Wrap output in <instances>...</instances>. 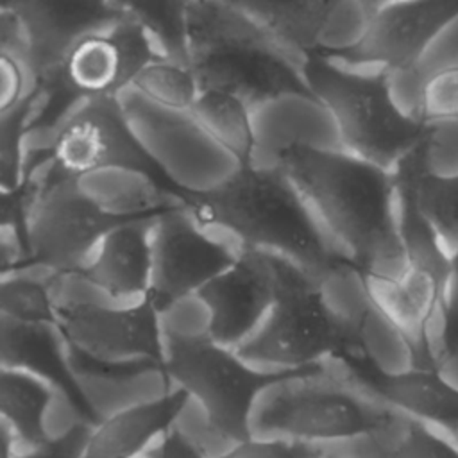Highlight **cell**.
Here are the masks:
<instances>
[{
    "mask_svg": "<svg viewBox=\"0 0 458 458\" xmlns=\"http://www.w3.org/2000/svg\"><path fill=\"white\" fill-rule=\"evenodd\" d=\"M376 458H458V447L431 426L397 413V417L369 437Z\"/></svg>",
    "mask_w": 458,
    "mask_h": 458,
    "instance_id": "cell-26",
    "label": "cell"
},
{
    "mask_svg": "<svg viewBox=\"0 0 458 458\" xmlns=\"http://www.w3.org/2000/svg\"><path fill=\"white\" fill-rule=\"evenodd\" d=\"M39 104V88L30 84L23 100L0 116V190H18L27 181L23 141Z\"/></svg>",
    "mask_w": 458,
    "mask_h": 458,
    "instance_id": "cell-27",
    "label": "cell"
},
{
    "mask_svg": "<svg viewBox=\"0 0 458 458\" xmlns=\"http://www.w3.org/2000/svg\"><path fill=\"white\" fill-rule=\"evenodd\" d=\"M20 258H21V254H20L18 243L13 245L0 238V276L16 274Z\"/></svg>",
    "mask_w": 458,
    "mask_h": 458,
    "instance_id": "cell-38",
    "label": "cell"
},
{
    "mask_svg": "<svg viewBox=\"0 0 458 458\" xmlns=\"http://www.w3.org/2000/svg\"><path fill=\"white\" fill-rule=\"evenodd\" d=\"M274 39L292 54L306 59L322 45V30L340 2L292 0V2H238Z\"/></svg>",
    "mask_w": 458,
    "mask_h": 458,
    "instance_id": "cell-21",
    "label": "cell"
},
{
    "mask_svg": "<svg viewBox=\"0 0 458 458\" xmlns=\"http://www.w3.org/2000/svg\"><path fill=\"white\" fill-rule=\"evenodd\" d=\"M159 215L113 229L79 276L113 299H143L150 286L152 225Z\"/></svg>",
    "mask_w": 458,
    "mask_h": 458,
    "instance_id": "cell-19",
    "label": "cell"
},
{
    "mask_svg": "<svg viewBox=\"0 0 458 458\" xmlns=\"http://www.w3.org/2000/svg\"><path fill=\"white\" fill-rule=\"evenodd\" d=\"M320 458H340V456H336V454H331V453H324Z\"/></svg>",
    "mask_w": 458,
    "mask_h": 458,
    "instance_id": "cell-40",
    "label": "cell"
},
{
    "mask_svg": "<svg viewBox=\"0 0 458 458\" xmlns=\"http://www.w3.org/2000/svg\"><path fill=\"white\" fill-rule=\"evenodd\" d=\"M267 254L272 279V304L259 327L236 349L250 365L301 369L326 365L347 356L369 354L365 320L372 308L344 317L329 308L322 281L295 263Z\"/></svg>",
    "mask_w": 458,
    "mask_h": 458,
    "instance_id": "cell-4",
    "label": "cell"
},
{
    "mask_svg": "<svg viewBox=\"0 0 458 458\" xmlns=\"http://www.w3.org/2000/svg\"><path fill=\"white\" fill-rule=\"evenodd\" d=\"M277 166L301 191L358 277H399L406 268L392 170L345 150L293 141Z\"/></svg>",
    "mask_w": 458,
    "mask_h": 458,
    "instance_id": "cell-1",
    "label": "cell"
},
{
    "mask_svg": "<svg viewBox=\"0 0 458 458\" xmlns=\"http://www.w3.org/2000/svg\"><path fill=\"white\" fill-rule=\"evenodd\" d=\"M125 13L147 34L165 61L190 66L186 2H129Z\"/></svg>",
    "mask_w": 458,
    "mask_h": 458,
    "instance_id": "cell-25",
    "label": "cell"
},
{
    "mask_svg": "<svg viewBox=\"0 0 458 458\" xmlns=\"http://www.w3.org/2000/svg\"><path fill=\"white\" fill-rule=\"evenodd\" d=\"M13 444H14V431L5 420L0 419V458H14Z\"/></svg>",
    "mask_w": 458,
    "mask_h": 458,
    "instance_id": "cell-39",
    "label": "cell"
},
{
    "mask_svg": "<svg viewBox=\"0 0 458 458\" xmlns=\"http://www.w3.org/2000/svg\"><path fill=\"white\" fill-rule=\"evenodd\" d=\"M190 70L200 91L233 97L250 111L283 97L313 102L299 55L274 39L238 2H186Z\"/></svg>",
    "mask_w": 458,
    "mask_h": 458,
    "instance_id": "cell-3",
    "label": "cell"
},
{
    "mask_svg": "<svg viewBox=\"0 0 458 458\" xmlns=\"http://www.w3.org/2000/svg\"><path fill=\"white\" fill-rule=\"evenodd\" d=\"M340 376L394 411L445 429L458 431V388L444 379L438 369L410 367L388 372L369 354L336 361Z\"/></svg>",
    "mask_w": 458,
    "mask_h": 458,
    "instance_id": "cell-15",
    "label": "cell"
},
{
    "mask_svg": "<svg viewBox=\"0 0 458 458\" xmlns=\"http://www.w3.org/2000/svg\"><path fill=\"white\" fill-rule=\"evenodd\" d=\"M367 304L379 311L404 342L410 367L438 369L429 338L433 317L442 315L445 292L428 274L404 268L399 277H358Z\"/></svg>",
    "mask_w": 458,
    "mask_h": 458,
    "instance_id": "cell-17",
    "label": "cell"
},
{
    "mask_svg": "<svg viewBox=\"0 0 458 458\" xmlns=\"http://www.w3.org/2000/svg\"><path fill=\"white\" fill-rule=\"evenodd\" d=\"M197 297L208 311L206 335L236 351L259 327L272 304L267 254L240 247L236 261L211 279Z\"/></svg>",
    "mask_w": 458,
    "mask_h": 458,
    "instance_id": "cell-16",
    "label": "cell"
},
{
    "mask_svg": "<svg viewBox=\"0 0 458 458\" xmlns=\"http://www.w3.org/2000/svg\"><path fill=\"white\" fill-rule=\"evenodd\" d=\"M238 252L208 236L182 208L166 209L152 225V270L147 299L157 313L197 295L211 279L227 270Z\"/></svg>",
    "mask_w": 458,
    "mask_h": 458,
    "instance_id": "cell-13",
    "label": "cell"
},
{
    "mask_svg": "<svg viewBox=\"0 0 458 458\" xmlns=\"http://www.w3.org/2000/svg\"><path fill=\"white\" fill-rule=\"evenodd\" d=\"M91 426L79 420L73 426H70L64 433L50 437V440L45 442L43 445L29 449L27 453L16 458H81L86 442L91 435Z\"/></svg>",
    "mask_w": 458,
    "mask_h": 458,
    "instance_id": "cell-34",
    "label": "cell"
},
{
    "mask_svg": "<svg viewBox=\"0 0 458 458\" xmlns=\"http://www.w3.org/2000/svg\"><path fill=\"white\" fill-rule=\"evenodd\" d=\"M54 327L73 354L89 361L102 365L152 361L163 367L165 329L147 297L127 308L91 302L55 304Z\"/></svg>",
    "mask_w": 458,
    "mask_h": 458,
    "instance_id": "cell-12",
    "label": "cell"
},
{
    "mask_svg": "<svg viewBox=\"0 0 458 458\" xmlns=\"http://www.w3.org/2000/svg\"><path fill=\"white\" fill-rule=\"evenodd\" d=\"M38 190L30 202L18 272L45 267L54 277L79 276L102 240L118 225L154 216L177 202H152L125 211H109L79 186V179L64 175L47 163L38 168ZM32 168V166H30Z\"/></svg>",
    "mask_w": 458,
    "mask_h": 458,
    "instance_id": "cell-7",
    "label": "cell"
},
{
    "mask_svg": "<svg viewBox=\"0 0 458 458\" xmlns=\"http://www.w3.org/2000/svg\"><path fill=\"white\" fill-rule=\"evenodd\" d=\"M23 29V64L30 82L50 77L86 36L125 16L120 2H14Z\"/></svg>",
    "mask_w": 458,
    "mask_h": 458,
    "instance_id": "cell-14",
    "label": "cell"
},
{
    "mask_svg": "<svg viewBox=\"0 0 458 458\" xmlns=\"http://www.w3.org/2000/svg\"><path fill=\"white\" fill-rule=\"evenodd\" d=\"M327 370V363L301 369H256L206 333L165 331L161 372L197 399L213 431L234 444L252 438V408L261 392Z\"/></svg>",
    "mask_w": 458,
    "mask_h": 458,
    "instance_id": "cell-6",
    "label": "cell"
},
{
    "mask_svg": "<svg viewBox=\"0 0 458 458\" xmlns=\"http://www.w3.org/2000/svg\"><path fill=\"white\" fill-rule=\"evenodd\" d=\"M39 163L75 179L102 170H123L148 181L163 199L177 202L174 195L181 182L170 177L131 129L118 98L77 106L52 132L48 145L32 154L27 166Z\"/></svg>",
    "mask_w": 458,
    "mask_h": 458,
    "instance_id": "cell-10",
    "label": "cell"
},
{
    "mask_svg": "<svg viewBox=\"0 0 458 458\" xmlns=\"http://www.w3.org/2000/svg\"><path fill=\"white\" fill-rule=\"evenodd\" d=\"M25 39L18 13L13 4H0V52H9L23 57Z\"/></svg>",
    "mask_w": 458,
    "mask_h": 458,
    "instance_id": "cell-37",
    "label": "cell"
},
{
    "mask_svg": "<svg viewBox=\"0 0 458 458\" xmlns=\"http://www.w3.org/2000/svg\"><path fill=\"white\" fill-rule=\"evenodd\" d=\"M145 458H204L202 449L179 429L166 431L159 444L147 451Z\"/></svg>",
    "mask_w": 458,
    "mask_h": 458,
    "instance_id": "cell-36",
    "label": "cell"
},
{
    "mask_svg": "<svg viewBox=\"0 0 458 458\" xmlns=\"http://www.w3.org/2000/svg\"><path fill=\"white\" fill-rule=\"evenodd\" d=\"M125 7V5H123ZM161 59L143 29L127 16L82 38L59 68L39 82V104L29 123V136L57 129L81 104L118 98L140 72Z\"/></svg>",
    "mask_w": 458,
    "mask_h": 458,
    "instance_id": "cell-8",
    "label": "cell"
},
{
    "mask_svg": "<svg viewBox=\"0 0 458 458\" xmlns=\"http://www.w3.org/2000/svg\"><path fill=\"white\" fill-rule=\"evenodd\" d=\"M442 329L435 345V358L440 369L458 356V247L451 254V276L442 310Z\"/></svg>",
    "mask_w": 458,
    "mask_h": 458,
    "instance_id": "cell-33",
    "label": "cell"
},
{
    "mask_svg": "<svg viewBox=\"0 0 458 458\" xmlns=\"http://www.w3.org/2000/svg\"><path fill=\"white\" fill-rule=\"evenodd\" d=\"M431 152L422 154L415 166V200L419 211L451 256L458 247V174H435L429 166Z\"/></svg>",
    "mask_w": 458,
    "mask_h": 458,
    "instance_id": "cell-24",
    "label": "cell"
},
{
    "mask_svg": "<svg viewBox=\"0 0 458 458\" xmlns=\"http://www.w3.org/2000/svg\"><path fill=\"white\" fill-rule=\"evenodd\" d=\"M302 73L313 102L333 116L349 154L392 170L420 143L435 140L437 125L397 106L392 75L383 70L347 68L313 54L304 59Z\"/></svg>",
    "mask_w": 458,
    "mask_h": 458,
    "instance_id": "cell-5",
    "label": "cell"
},
{
    "mask_svg": "<svg viewBox=\"0 0 458 458\" xmlns=\"http://www.w3.org/2000/svg\"><path fill=\"white\" fill-rule=\"evenodd\" d=\"M52 403V388L43 381L0 367V419L29 447H39L50 440L45 415Z\"/></svg>",
    "mask_w": 458,
    "mask_h": 458,
    "instance_id": "cell-22",
    "label": "cell"
},
{
    "mask_svg": "<svg viewBox=\"0 0 458 458\" xmlns=\"http://www.w3.org/2000/svg\"><path fill=\"white\" fill-rule=\"evenodd\" d=\"M415 113L433 125L458 123V61H451L420 79V102Z\"/></svg>",
    "mask_w": 458,
    "mask_h": 458,
    "instance_id": "cell-30",
    "label": "cell"
},
{
    "mask_svg": "<svg viewBox=\"0 0 458 458\" xmlns=\"http://www.w3.org/2000/svg\"><path fill=\"white\" fill-rule=\"evenodd\" d=\"M454 440H456V442H458V431H456V435H454Z\"/></svg>",
    "mask_w": 458,
    "mask_h": 458,
    "instance_id": "cell-41",
    "label": "cell"
},
{
    "mask_svg": "<svg viewBox=\"0 0 458 458\" xmlns=\"http://www.w3.org/2000/svg\"><path fill=\"white\" fill-rule=\"evenodd\" d=\"M55 304L45 284L20 274L0 276V317L54 326Z\"/></svg>",
    "mask_w": 458,
    "mask_h": 458,
    "instance_id": "cell-29",
    "label": "cell"
},
{
    "mask_svg": "<svg viewBox=\"0 0 458 458\" xmlns=\"http://www.w3.org/2000/svg\"><path fill=\"white\" fill-rule=\"evenodd\" d=\"M132 88L156 106L184 114L200 93L190 66H181L165 59H157L145 66L134 79Z\"/></svg>",
    "mask_w": 458,
    "mask_h": 458,
    "instance_id": "cell-28",
    "label": "cell"
},
{
    "mask_svg": "<svg viewBox=\"0 0 458 458\" xmlns=\"http://www.w3.org/2000/svg\"><path fill=\"white\" fill-rule=\"evenodd\" d=\"M27 73L29 72L18 55L0 52V116L14 109L27 95Z\"/></svg>",
    "mask_w": 458,
    "mask_h": 458,
    "instance_id": "cell-35",
    "label": "cell"
},
{
    "mask_svg": "<svg viewBox=\"0 0 458 458\" xmlns=\"http://www.w3.org/2000/svg\"><path fill=\"white\" fill-rule=\"evenodd\" d=\"M39 168L27 170V181L18 190H0V229H9L21 250L25 240V222L30 202L38 190ZM21 254V252H20Z\"/></svg>",
    "mask_w": 458,
    "mask_h": 458,
    "instance_id": "cell-32",
    "label": "cell"
},
{
    "mask_svg": "<svg viewBox=\"0 0 458 458\" xmlns=\"http://www.w3.org/2000/svg\"><path fill=\"white\" fill-rule=\"evenodd\" d=\"M138 458H140V456H138Z\"/></svg>",
    "mask_w": 458,
    "mask_h": 458,
    "instance_id": "cell-42",
    "label": "cell"
},
{
    "mask_svg": "<svg viewBox=\"0 0 458 458\" xmlns=\"http://www.w3.org/2000/svg\"><path fill=\"white\" fill-rule=\"evenodd\" d=\"M397 411L367 395L340 374L293 379L276 386L252 419V429L311 444L377 433Z\"/></svg>",
    "mask_w": 458,
    "mask_h": 458,
    "instance_id": "cell-9",
    "label": "cell"
},
{
    "mask_svg": "<svg viewBox=\"0 0 458 458\" xmlns=\"http://www.w3.org/2000/svg\"><path fill=\"white\" fill-rule=\"evenodd\" d=\"M52 327L0 317V367L29 374L57 390L79 420L95 428L102 417L73 374Z\"/></svg>",
    "mask_w": 458,
    "mask_h": 458,
    "instance_id": "cell-18",
    "label": "cell"
},
{
    "mask_svg": "<svg viewBox=\"0 0 458 458\" xmlns=\"http://www.w3.org/2000/svg\"><path fill=\"white\" fill-rule=\"evenodd\" d=\"M356 41L324 47L317 54L347 66L394 73L417 72L433 41L458 21V0L369 2Z\"/></svg>",
    "mask_w": 458,
    "mask_h": 458,
    "instance_id": "cell-11",
    "label": "cell"
},
{
    "mask_svg": "<svg viewBox=\"0 0 458 458\" xmlns=\"http://www.w3.org/2000/svg\"><path fill=\"white\" fill-rule=\"evenodd\" d=\"M188 401L190 395L177 388L102 419L91 429L81 458H138L156 437L172 429Z\"/></svg>",
    "mask_w": 458,
    "mask_h": 458,
    "instance_id": "cell-20",
    "label": "cell"
},
{
    "mask_svg": "<svg viewBox=\"0 0 458 458\" xmlns=\"http://www.w3.org/2000/svg\"><path fill=\"white\" fill-rule=\"evenodd\" d=\"M186 114L240 165L252 163L254 129L245 104L222 93L200 91Z\"/></svg>",
    "mask_w": 458,
    "mask_h": 458,
    "instance_id": "cell-23",
    "label": "cell"
},
{
    "mask_svg": "<svg viewBox=\"0 0 458 458\" xmlns=\"http://www.w3.org/2000/svg\"><path fill=\"white\" fill-rule=\"evenodd\" d=\"M320 444L292 440L283 437L249 438L234 444L227 453L215 458H320L324 454Z\"/></svg>",
    "mask_w": 458,
    "mask_h": 458,
    "instance_id": "cell-31",
    "label": "cell"
},
{
    "mask_svg": "<svg viewBox=\"0 0 458 458\" xmlns=\"http://www.w3.org/2000/svg\"><path fill=\"white\" fill-rule=\"evenodd\" d=\"M174 197L200 225H220L234 233L242 247L281 256L320 281L352 272L351 259L279 166L240 165L215 188L181 184Z\"/></svg>",
    "mask_w": 458,
    "mask_h": 458,
    "instance_id": "cell-2",
    "label": "cell"
}]
</instances>
